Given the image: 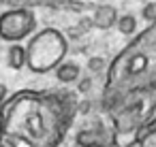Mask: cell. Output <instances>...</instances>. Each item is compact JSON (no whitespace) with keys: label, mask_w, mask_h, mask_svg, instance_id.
Instances as JSON below:
<instances>
[{"label":"cell","mask_w":156,"mask_h":147,"mask_svg":"<svg viewBox=\"0 0 156 147\" xmlns=\"http://www.w3.org/2000/svg\"><path fill=\"white\" fill-rule=\"evenodd\" d=\"M115 26H118V30H120L124 36H130V34L137 30V19H135L133 15H122V17H118Z\"/></svg>","instance_id":"52a82bcc"},{"label":"cell","mask_w":156,"mask_h":147,"mask_svg":"<svg viewBox=\"0 0 156 147\" xmlns=\"http://www.w3.org/2000/svg\"><path fill=\"white\" fill-rule=\"evenodd\" d=\"M141 17L150 24H156V2H150L141 9Z\"/></svg>","instance_id":"ba28073f"},{"label":"cell","mask_w":156,"mask_h":147,"mask_svg":"<svg viewBox=\"0 0 156 147\" xmlns=\"http://www.w3.org/2000/svg\"><path fill=\"white\" fill-rule=\"evenodd\" d=\"M69 51V43L62 32L54 28H45L37 32L28 47H26V66L32 73H49L54 70L60 62H64Z\"/></svg>","instance_id":"6da1fadb"},{"label":"cell","mask_w":156,"mask_h":147,"mask_svg":"<svg viewBox=\"0 0 156 147\" xmlns=\"http://www.w3.org/2000/svg\"><path fill=\"white\" fill-rule=\"evenodd\" d=\"M111 141H115L105 128H101V126H96V128H92V130H81L79 134H77V143L81 145V147H105L107 143H111Z\"/></svg>","instance_id":"3957f363"},{"label":"cell","mask_w":156,"mask_h":147,"mask_svg":"<svg viewBox=\"0 0 156 147\" xmlns=\"http://www.w3.org/2000/svg\"><path fill=\"white\" fill-rule=\"evenodd\" d=\"M5 100H7V87H5V85H0V107H2Z\"/></svg>","instance_id":"30bf717a"},{"label":"cell","mask_w":156,"mask_h":147,"mask_svg":"<svg viewBox=\"0 0 156 147\" xmlns=\"http://www.w3.org/2000/svg\"><path fill=\"white\" fill-rule=\"evenodd\" d=\"M115 22H118V11H115V7L101 5V7L94 9L92 19H90V26H94V28H111V26H115Z\"/></svg>","instance_id":"277c9868"},{"label":"cell","mask_w":156,"mask_h":147,"mask_svg":"<svg viewBox=\"0 0 156 147\" xmlns=\"http://www.w3.org/2000/svg\"><path fill=\"white\" fill-rule=\"evenodd\" d=\"M7 64L13 70H20L26 66V47H22L20 43H13L7 51Z\"/></svg>","instance_id":"8992f818"},{"label":"cell","mask_w":156,"mask_h":147,"mask_svg":"<svg viewBox=\"0 0 156 147\" xmlns=\"http://www.w3.org/2000/svg\"><path fill=\"white\" fill-rule=\"evenodd\" d=\"M54 70H56L58 81H62V83H75L79 79V73H81L75 62H60Z\"/></svg>","instance_id":"5b68a950"},{"label":"cell","mask_w":156,"mask_h":147,"mask_svg":"<svg viewBox=\"0 0 156 147\" xmlns=\"http://www.w3.org/2000/svg\"><path fill=\"white\" fill-rule=\"evenodd\" d=\"M126 147H143V143H139V141H133V143H128Z\"/></svg>","instance_id":"8fae6325"},{"label":"cell","mask_w":156,"mask_h":147,"mask_svg":"<svg viewBox=\"0 0 156 147\" xmlns=\"http://www.w3.org/2000/svg\"><path fill=\"white\" fill-rule=\"evenodd\" d=\"M37 28V17L30 9H9L0 15V39L17 43L28 39Z\"/></svg>","instance_id":"7a4b0ae2"},{"label":"cell","mask_w":156,"mask_h":147,"mask_svg":"<svg viewBox=\"0 0 156 147\" xmlns=\"http://www.w3.org/2000/svg\"><path fill=\"white\" fill-rule=\"evenodd\" d=\"M88 66H90V70H92V73H96V70H101V68L105 66V60L94 58V60H90V62H88Z\"/></svg>","instance_id":"9c48e42d"}]
</instances>
